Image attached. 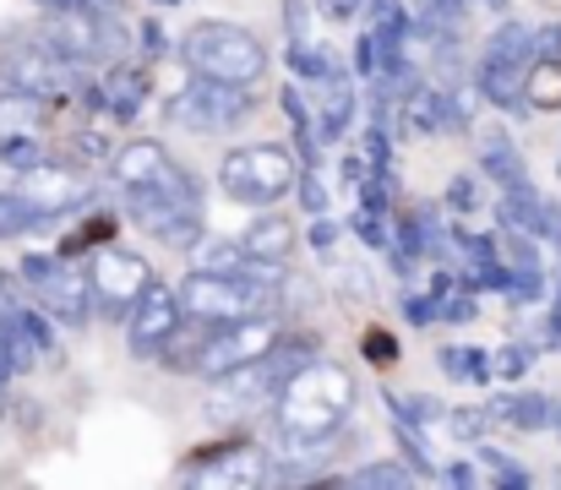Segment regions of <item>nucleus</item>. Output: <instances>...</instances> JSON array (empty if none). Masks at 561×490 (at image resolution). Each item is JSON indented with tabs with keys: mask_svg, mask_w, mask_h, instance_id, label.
Returning <instances> with one entry per match:
<instances>
[{
	"mask_svg": "<svg viewBox=\"0 0 561 490\" xmlns=\"http://www.w3.org/2000/svg\"><path fill=\"white\" fill-rule=\"evenodd\" d=\"M355 409V376L328 360H306L278 387V425L295 442H328Z\"/></svg>",
	"mask_w": 561,
	"mask_h": 490,
	"instance_id": "f257e3e1",
	"label": "nucleus"
},
{
	"mask_svg": "<svg viewBox=\"0 0 561 490\" xmlns=\"http://www.w3.org/2000/svg\"><path fill=\"white\" fill-rule=\"evenodd\" d=\"M191 77H213V82H234V88H256L267 71V44L234 22H196L181 44Z\"/></svg>",
	"mask_w": 561,
	"mask_h": 490,
	"instance_id": "f03ea898",
	"label": "nucleus"
},
{
	"mask_svg": "<svg viewBox=\"0 0 561 490\" xmlns=\"http://www.w3.org/2000/svg\"><path fill=\"white\" fill-rule=\"evenodd\" d=\"M284 278H224V273H191L181 284V311L196 322H240V317H273Z\"/></svg>",
	"mask_w": 561,
	"mask_h": 490,
	"instance_id": "7ed1b4c3",
	"label": "nucleus"
},
{
	"mask_svg": "<svg viewBox=\"0 0 561 490\" xmlns=\"http://www.w3.org/2000/svg\"><path fill=\"white\" fill-rule=\"evenodd\" d=\"M306 354H311V343H273L262 360H251V365H234V371H224V376H213L218 387H213V414L218 420H234V414H251V409H262L267 398H278V387L306 365Z\"/></svg>",
	"mask_w": 561,
	"mask_h": 490,
	"instance_id": "20e7f679",
	"label": "nucleus"
},
{
	"mask_svg": "<svg viewBox=\"0 0 561 490\" xmlns=\"http://www.w3.org/2000/svg\"><path fill=\"white\" fill-rule=\"evenodd\" d=\"M126 213L153 235V240H170V246H191L202 235V218H196V185L170 163L159 180L148 185H126Z\"/></svg>",
	"mask_w": 561,
	"mask_h": 490,
	"instance_id": "39448f33",
	"label": "nucleus"
},
{
	"mask_svg": "<svg viewBox=\"0 0 561 490\" xmlns=\"http://www.w3.org/2000/svg\"><path fill=\"white\" fill-rule=\"evenodd\" d=\"M295 174H300V163H295L289 148H278V143L234 148V153H224V163H218L224 196H229V202H245V207H273V202L295 185Z\"/></svg>",
	"mask_w": 561,
	"mask_h": 490,
	"instance_id": "423d86ee",
	"label": "nucleus"
},
{
	"mask_svg": "<svg viewBox=\"0 0 561 490\" xmlns=\"http://www.w3.org/2000/svg\"><path fill=\"white\" fill-rule=\"evenodd\" d=\"M181 132H196V137H213V132H229L251 115V93L234 88V82H213V77H191L186 88L170 99L164 110Z\"/></svg>",
	"mask_w": 561,
	"mask_h": 490,
	"instance_id": "0eeeda50",
	"label": "nucleus"
},
{
	"mask_svg": "<svg viewBox=\"0 0 561 490\" xmlns=\"http://www.w3.org/2000/svg\"><path fill=\"white\" fill-rule=\"evenodd\" d=\"M22 278H27L33 300H38L49 317H60L66 327L88 322V311H93V284H88V273H77L66 257H22Z\"/></svg>",
	"mask_w": 561,
	"mask_h": 490,
	"instance_id": "6e6552de",
	"label": "nucleus"
},
{
	"mask_svg": "<svg viewBox=\"0 0 561 490\" xmlns=\"http://www.w3.org/2000/svg\"><path fill=\"white\" fill-rule=\"evenodd\" d=\"M535 60V33L524 22H502L485 60H480V93L496 104V110H513L524 104V71Z\"/></svg>",
	"mask_w": 561,
	"mask_h": 490,
	"instance_id": "1a4fd4ad",
	"label": "nucleus"
},
{
	"mask_svg": "<svg viewBox=\"0 0 561 490\" xmlns=\"http://www.w3.org/2000/svg\"><path fill=\"white\" fill-rule=\"evenodd\" d=\"M71 60L49 44V38H16V44H5L0 49V77H5V88H22V93H33V99H60L66 88H71Z\"/></svg>",
	"mask_w": 561,
	"mask_h": 490,
	"instance_id": "9d476101",
	"label": "nucleus"
},
{
	"mask_svg": "<svg viewBox=\"0 0 561 490\" xmlns=\"http://www.w3.org/2000/svg\"><path fill=\"white\" fill-rule=\"evenodd\" d=\"M88 284H93V300H99L110 317H131V306H137L142 289L153 284V267H148L137 251L99 246V251H93V267H88Z\"/></svg>",
	"mask_w": 561,
	"mask_h": 490,
	"instance_id": "9b49d317",
	"label": "nucleus"
},
{
	"mask_svg": "<svg viewBox=\"0 0 561 490\" xmlns=\"http://www.w3.org/2000/svg\"><path fill=\"white\" fill-rule=\"evenodd\" d=\"M278 338H284V332H278L273 317L218 322L207 332V349H202V360H196V376H224V371H234V365H251V360H262Z\"/></svg>",
	"mask_w": 561,
	"mask_h": 490,
	"instance_id": "f8f14e48",
	"label": "nucleus"
},
{
	"mask_svg": "<svg viewBox=\"0 0 561 490\" xmlns=\"http://www.w3.org/2000/svg\"><path fill=\"white\" fill-rule=\"evenodd\" d=\"M16 196H22V207L44 224V218H60V213H77L82 202H88V180L71 169V163H33V169H22V180H16Z\"/></svg>",
	"mask_w": 561,
	"mask_h": 490,
	"instance_id": "ddd939ff",
	"label": "nucleus"
},
{
	"mask_svg": "<svg viewBox=\"0 0 561 490\" xmlns=\"http://www.w3.org/2000/svg\"><path fill=\"white\" fill-rule=\"evenodd\" d=\"M181 295L175 289H164V284H148L142 289V300L131 306V349L137 354H159L164 349V338L181 327Z\"/></svg>",
	"mask_w": 561,
	"mask_h": 490,
	"instance_id": "4468645a",
	"label": "nucleus"
},
{
	"mask_svg": "<svg viewBox=\"0 0 561 490\" xmlns=\"http://www.w3.org/2000/svg\"><path fill=\"white\" fill-rule=\"evenodd\" d=\"M311 93H306V104H311V121H317V137H328V143H339L350 126H355V82L333 66V71H322L317 82H306Z\"/></svg>",
	"mask_w": 561,
	"mask_h": 490,
	"instance_id": "2eb2a0df",
	"label": "nucleus"
},
{
	"mask_svg": "<svg viewBox=\"0 0 561 490\" xmlns=\"http://www.w3.org/2000/svg\"><path fill=\"white\" fill-rule=\"evenodd\" d=\"M202 464L191 469L196 486H267V453L256 447H218V453H196Z\"/></svg>",
	"mask_w": 561,
	"mask_h": 490,
	"instance_id": "dca6fc26",
	"label": "nucleus"
},
{
	"mask_svg": "<svg viewBox=\"0 0 561 490\" xmlns=\"http://www.w3.org/2000/svg\"><path fill=\"white\" fill-rule=\"evenodd\" d=\"M191 267L196 273H224V278H278L273 262H251L240 240H191Z\"/></svg>",
	"mask_w": 561,
	"mask_h": 490,
	"instance_id": "f3484780",
	"label": "nucleus"
},
{
	"mask_svg": "<svg viewBox=\"0 0 561 490\" xmlns=\"http://www.w3.org/2000/svg\"><path fill=\"white\" fill-rule=\"evenodd\" d=\"M240 246H245L251 262H273V267H278V262L295 251V224L278 218V213H267V218H256V224L240 235Z\"/></svg>",
	"mask_w": 561,
	"mask_h": 490,
	"instance_id": "a211bd4d",
	"label": "nucleus"
},
{
	"mask_svg": "<svg viewBox=\"0 0 561 490\" xmlns=\"http://www.w3.org/2000/svg\"><path fill=\"white\" fill-rule=\"evenodd\" d=\"M142 93H148V77L137 71V66H115L110 77H104V110L115 115V121H137V110H142Z\"/></svg>",
	"mask_w": 561,
	"mask_h": 490,
	"instance_id": "6ab92c4d",
	"label": "nucleus"
},
{
	"mask_svg": "<svg viewBox=\"0 0 561 490\" xmlns=\"http://www.w3.org/2000/svg\"><path fill=\"white\" fill-rule=\"evenodd\" d=\"M164 169H170V153H164L159 143H148V137H142V143H126V148L115 153V180H121V185H148V180H159Z\"/></svg>",
	"mask_w": 561,
	"mask_h": 490,
	"instance_id": "aec40b11",
	"label": "nucleus"
},
{
	"mask_svg": "<svg viewBox=\"0 0 561 490\" xmlns=\"http://www.w3.org/2000/svg\"><path fill=\"white\" fill-rule=\"evenodd\" d=\"M496 213H502L507 229H524V235H535V240H540V229H546V202L529 191V180H524V185H502Z\"/></svg>",
	"mask_w": 561,
	"mask_h": 490,
	"instance_id": "412c9836",
	"label": "nucleus"
},
{
	"mask_svg": "<svg viewBox=\"0 0 561 490\" xmlns=\"http://www.w3.org/2000/svg\"><path fill=\"white\" fill-rule=\"evenodd\" d=\"M463 267H469V284H480V289H507V262H502V251H496L491 235H469V240H463Z\"/></svg>",
	"mask_w": 561,
	"mask_h": 490,
	"instance_id": "4be33fe9",
	"label": "nucleus"
},
{
	"mask_svg": "<svg viewBox=\"0 0 561 490\" xmlns=\"http://www.w3.org/2000/svg\"><path fill=\"white\" fill-rule=\"evenodd\" d=\"M524 104L529 110H561V55H540L524 71Z\"/></svg>",
	"mask_w": 561,
	"mask_h": 490,
	"instance_id": "5701e85b",
	"label": "nucleus"
},
{
	"mask_svg": "<svg viewBox=\"0 0 561 490\" xmlns=\"http://www.w3.org/2000/svg\"><path fill=\"white\" fill-rule=\"evenodd\" d=\"M491 414H496V420H513L518 431H546V425H557V403L540 398V392L502 398V403H491Z\"/></svg>",
	"mask_w": 561,
	"mask_h": 490,
	"instance_id": "b1692460",
	"label": "nucleus"
},
{
	"mask_svg": "<svg viewBox=\"0 0 561 490\" xmlns=\"http://www.w3.org/2000/svg\"><path fill=\"white\" fill-rule=\"evenodd\" d=\"M207 332H213V322H196V317L181 322L164 338V349H159L164 365H170V371H196V360H202V349H207Z\"/></svg>",
	"mask_w": 561,
	"mask_h": 490,
	"instance_id": "393cba45",
	"label": "nucleus"
},
{
	"mask_svg": "<svg viewBox=\"0 0 561 490\" xmlns=\"http://www.w3.org/2000/svg\"><path fill=\"white\" fill-rule=\"evenodd\" d=\"M403 126H409V137L442 132V126H447V99H442V93H431V88H409V104H403Z\"/></svg>",
	"mask_w": 561,
	"mask_h": 490,
	"instance_id": "a878e982",
	"label": "nucleus"
},
{
	"mask_svg": "<svg viewBox=\"0 0 561 490\" xmlns=\"http://www.w3.org/2000/svg\"><path fill=\"white\" fill-rule=\"evenodd\" d=\"M38 121H44V99H33L22 88H0V137L33 132Z\"/></svg>",
	"mask_w": 561,
	"mask_h": 490,
	"instance_id": "bb28decb",
	"label": "nucleus"
},
{
	"mask_svg": "<svg viewBox=\"0 0 561 490\" xmlns=\"http://www.w3.org/2000/svg\"><path fill=\"white\" fill-rule=\"evenodd\" d=\"M480 163H485V174H496L502 185H524L529 180V169H524V153L496 132V137H485V148H480Z\"/></svg>",
	"mask_w": 561,
	"mask_h": 490,
	"instance_id": "cd10ccee",
	"label": "nucleus"
},
{
	"mask_svg": "<svg viewBox=\"0 0 561 490\" xmlns=\"http://www.w3.org/2000/svg\"><path fill=\"white\" fill-rule=\"evenodd\" d=\"M350 486L355 490H414L420 475L414 469H398V464H366V469L350 475Z\"/></svg>",
	"mask_w": 561,
	"mask_h": 490,
	"instance_id": "c85d7f7f",
	"label": "nucleus"
},
{
	"mask_svg": "<svg viewBox=\"0 0 561 490\" xmlns=\"http://www.w3.org/2000/svg\"><path fill=\"white\" fill-rule=\"evenodd\" d=\"M436 360H442V371L458 376V381H485V376H491V354H485V349H442Z\"/></svg>",
	"mask_w": 561,
	"mask_h": 490,
	"instance_id": "c756f323",
	"label": "nucleus"
},
{
	"mask_svg": "<svg viewBox=\"0 0 561 490\" xmlns=\"http://www.w3.org/2000/svg\"><path fill=\"white\" fill-rule=\"evenodd\" d=\"M0 163L5 169H33V163H44V148L33 143V132H16V137H0Z\"/></svg>",
	"mask_w": 561,
	"mask_h": 490,
	"instance_id": "7c9ffc66",
	"label": "nucleus"
},
{
	"mask_svg": "<svg viewBox=\"0 0 561 490\" xmlns=\"http://www.w3.org/2000/svg\"><path fill=\"white\" fill-rule=\"evenodd\" d=\"M33 224H38V218L22 207V196H16V191H5V196H0V240H16V235H22V229H33Z\"/></svg>",
	"mask_w": 561,
	"mask_h": 490,
	"instance_id": "2f4dec72",
	"label": "nucleus"
},
{
	"mask_svg": "<svg viewBox=\"0 0 561 490\" xmlns=\"http://www.w3.org/2000/svg\"><path fill=\"white\" fill-rule=\"evenodd\" d=\"M480 469H485L491 486H529V475H524L518 464H507L502 453H491V447H480Z\"/></svg>",
	"mask_w": 561,
	"mask_h": 490,
	"instance_id": "473e14b6",
	"label": "nucleus"
},
{
	"mask_svg": "<svg viewBox=\"0 0 561 490\" xmlns=\"http://www.w3.org/2000/svg\"><path fill=\"white\" fill-rule=\"evenodd\" d=\"M295 185H300V202H306V213H328V185H322L317 163H300Z\"/></svg>",
	"mask_w": 561,
	"mask_h": 490,
	"instance_id": "72a5a7b5",
	"label": "nucleus"
},
{
	"mask_svg": "<svg viewBox=\"0 0 561 490\" xmlns=\"http://www.w3.org/2000/svg\"><path fill=\"white\" fill-rule=\"evenodd\" d=\"M485 420H491V409H453V436L458 442H480L485 436Z\"/></svg>",
	"mask_w": 561,
	"mask_h": 490,
	"instance_id": "f704fd0d",
	"label": "nucleus"
},
{
	"mask_svg": "<svg viewBox=\"0 0 561 490\" xmlns=\"http://www.w3.org/2000/svg\"><path fill=\"white\" fill-rule=\"evenodd\" d=\"M355 229H360V240H366L371 251H381V246H387V224L376 218V207H371V202H366V207L355 213Z\"/></svg>",
	"mask_w": 561,
	"mask_h": 490,
	"instance_id": "c9c22d12",
	"label": "nucleus"
},
{
	"mask_svg": "<svg viewBox=\"0 0 561 490\" xmlns=\"http://www.w3.org/2000/svg\"><path fill=\"white\" fill-rule=\"evenodd\" d=\"M447 202H453L458 213H474V207H480V180H469V174H458V180L447 185Z\"/></svg>",
	"mask_w": 561,
	"mask_h": 490,
	"instance_id": "e433bc0d",
	"label": "nucleus"
},
{
	"mask_svg": "<svg viewBox=\"0 0 561 490\" xmlns=\"http://www.w3.org/2000/svg\"><path fill=\"white\" fill-rule=\"evenodd\" d=\"M322 5V22H360V11H366V0H317Z\"/></svg>",
	"mask_w": 561,
	"mask_h": 490,
	"instance_id": "4c0bfd02",
	"label": "nucleus"
},
{
	"mask_svg": "<svg viewBox=\"0 0 561 490\" xmlns=\"http://www.w3.org/2000/svg\"><path fill=\"white\" fill-rule=\"evenodd\" d=\"M398 409H403V420H414V425H425V420H436V414H442V403H436V398H398Z\"/></svg>",
	"mask_w": 561,
	"mask_h": 490,
	"instance_id": "58836bf2",
	"label": "nucleus"
},
{
	"mask_svg": "<svg viewBox=\"0 0 561 490\" xmlns=\"http://www.w3.org/2000/svg\"><path fill=\"white\" fill-rule=\"evenodd\" d=\"M420 11H425L431 22H458V16H463V0H420Z\"/></svg>",
	"mask_w": 561,
	"mask_h": 490,
	"instance_id": "ea45409f",
	"label": "nucleus"
},
{
	"mask_svg": "<svg viewBox=\"0 0 561 490\" xmlns=\"http://www.w3.org/2000/svg\"><path fill=\"white\" fill-rule=\"evenodd\" d=\"M491 365H496V376H507V381H513V376H524V365H529V354H524V349H507V354H496Z\"/></svg>",
	"mask_w": 561,
	"mask_h": 490,
	"instance_id": "a19ab883",
	"label": "nucleus"
},
{
	"mask_svg": "<svg viewBox=\"0 0 561 490\" xmlns=\"http://www.w3.org/2000/svg\"><path fill=\"white\" fill-rule=\"evenodd\" d=\"M366 354H371V360H392V338H387V332H371V338H366Z\"/></svg>",
	"mask_w": 561,
	"mask_h": 490,
	"instance_id": "79ce46f5",
	"label": "nucleus"
},
{
	"mask_svg": "<svg viewBox=\"0 0 561 490\" xmlns=\"http://www.w3.org/2000/svg\"><path fill=\"white\" fill-rule=\"evenodd\" d=\"M535 49H540V55H561V27H546V33H535Z\"/></svg>",
	"mask_w": 561,
	"mask_h": 490,
	"instance_id": "37998d69",
	"label": "nucleus"
},
{
	"mask_svg": "<svg viewBox=\"0 0 561 490\" xmlns=\"http://www.w3.org/2000/svg\"><path fill=\"white\" fill-rule=\"evenodd\" d=\"M333 240H339L333 224H317V229H311V246H317V251H333Z\"/></svg>",
	"mask_w": 561,
	"mask_h": 490,
	"instance_id": "c03bdc74",
	"label": "nucleus"
},
{
	"mask_svg": "<svg viewBox=\"0 0 561 490\" xmlns=\"http://www.w3.org/2000/svg\"><path fill=\"white\" fill-rule=\"evenodd\" d=\"M540 235H551L561 251V207H551V202H546V229H540Z\"/></svg>",
	"mask_w": 561,
	"mask_h": 490,
	"instance_id": "a18cd8bd",
	"label": "nucleus"
},
{
	"mask_svg": "<svg viewBox=\"0 0 561 490\" xmlns=\"http://www.w3.org/2000/svg\"><path fill=\"white\" fill-rule=\"evenodd\" d=\"M44 5H55V11H71V5H82V0H44Z\"/></svg>",
	"mask_w": 561,
	"mask_h": 490,
	"instance_id": "49530a36",
	"label": "nucleus"
},
{
	"mask_svg": "<svg viewBox=\"0 0 561 490\" xmlns=\"http://www.w3.org/2000/svg\"><path fill=\"white\" fill-rule=\"evenodd\" d=\"M5 409H11V398H5V381H0V414H5Z\"/></svg>",
	"mask_w": 561,
	"mask_h": 490,
	"instance_id": "de8ad7c7",
	"label": "nucleus"
},
{
	"mask_svg": "<svg viewBox=\"0 0 561 490\" xmlns=\"http://www.w3.org/2000/svg\"><path fill=\"white\" fill-rule=\"evenodd\" d=\"M0 376H5V349H0Z\"/></svg>",
	"mask_w": 561,
	"mask_h": 490,
	"instance_id": "09e8293b",
	"label": "nucleus"
},
{
	"mask_svg": "<svg viewBox=\"0 0 561 490\" xmlns=\"http://www.w3.org/2000/svg\"><path fill=\"white\" fill-rule=\"evenodd\" d=\"M159 5H181V0H159Z\"/></svg>",
	"mask_w": 561,
	"mask_h": 490,
	"instance_id": "8fccbe9b",
	"label": "nucleus"
},
{
	"mask_svg": "<svg viewBox=\"0 0 561 490\" xmlns=\"http://www.w3.org/2000/svg\"><path fill=\"white\" fill-rule=\"evenodd\" d=\"M557 425H561V414H557Z\"/></svg>",
	"mask_w": 561,
	"mask_h": 490,
	"instance_id": "3c124183",
	"label": "nucleus"
},
{
	"mask_svg": "<svg viewBox=\"0 0 561 490\" xmlns=\"http://www.w3.org/2000/svg\"><path fill=\"white\" fill-rule=\"evenodd\" d=\"M557 169H561V163H557Z\"/></svg>",
	"mask_w": 561,
	"mask_h": 490,
	"instance_id": "603ef678",
	"label": "nucleus"
}]
</instances>
